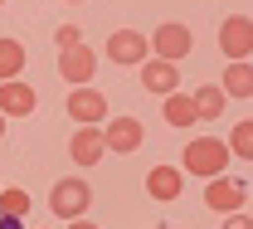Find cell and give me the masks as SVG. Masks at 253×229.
<instances>
[{
  "mask_svg": "<svg viewBox=\"0 0 253 229\" xmlns=\"http://www.w3.org/2000/svg\"><path fill=\"white\" fill-rule=\"evenodd\" d=\"M224 166H229L224 137H195V141H185V156H180V171H185V176L214 181V176H224Z\"/></svg>",
  "mask_w": 253,
  "mask_h": 229,
  "instance_id": "cell-1",
  "label": "cell"
},
{
  "mask_svg": "<svg viewBox=\"0 0 253 229\" xmlns=\"http://www.w3.org/2000/svg\"><path fill=\"white\" fill-rule=\"evenodd\" d=\"M88 205H93V185H88V181H78V176H73V181H54V190H49V210H54L59 220H68V225L83 220Z\"/></svg>",
  "mask_w": 253,
  "mask_h": 229,
  "instance_id": "cell-2",
  "label": "cell"
},
{
  "mask_svg": "<svg viewBox=\"0 0 253 229\" xmlns=\"http://www.w3.org/2000/svg\"><path fill=\"white\" fill-rule=\"evenodd\" d=\"M146 44L156 49L161 64H180L190 49H195V34H190V25L170 20V25H156V34H146Z\"/></svg>",
  "mask_w": 253,
  "mask_h": 229,
  "instance_id": "cell-3",
  "label": "cell"
},
{
  "mask_svg": "<svg viewBox=\"0 0 253 229\" xmlns=\"http://www.w3.org/2000/svg\"><path fill=\"white\" fill-rule=\"evenodd\" d=\"M219 49H224V59L229 64H244L253 54V20L249 15H229L219 25Z\"/></svg>",
  "mask_w": 253,
  "mask_h": 229,
  "instance_id": "cell-4",
  "label": "cell"
},
{
  "mask_svg": "<svg viewBox=\"0 0 253 229\" xmlns=\"http://www.w3.org/2000/svg\"><path fill=\"white\" fill-rule=\"evenodd\" d=\"M107 59H112V64H126V68H141L146 59H151V44H146L141 30H112V39H107Z\"/></svg>",
  "mask_w": 253,
  "mask_h": 229,
  "instance_id": "cell-5",
  "label": "cell"
},
{
  "mask_svg": "<svg viewBox=\"0 0 253 229\" xmlns=\"http://www.w3.org/2000/svg\"><path fill=\"white\" fill-rule=\"evenodd\" d=\"M244 200H249V185H244V181L214 176V181L205 185V205H210L214 215H244Z\"/></svg>",
  "mask_w": 253,
  "mask_h": 229,
  "instance_id": "cell-6",
  "label": "cell"
},
{
  "mask_svg": "<svg viewBox=\"0 0 253 229\" xmlns=\"http://www.w3.org/2000/svg\"><path fill=\"white\" fill-rule=\"evenodd\" d=\"M68 117H73L78 127H102V122H107V98H102L97 88H73V93H68Z\"/></svg>",
  "mask_w": 253,
  "mask_h": 229,
  "instance_id": "cell-7",
  "label": "cell"
},
{
  "mask_svg": "<svg viewBox=\"0 0 253 229\" xmlns=\"http://www.w3.org/2000/svg\"><path fill=\"white\" fill-rule=\"evenodd\" d=\"M141 137H146V132H141L136 117H107V122H102V146H107V151H117V156L136 151V146H141Z\"/></svg>",
  "mask_w": 253,
  "mask_h": 229,
  "instance_id": "cell-8",
  "label": "cell"
},
{
  "mask_svg": "<svg viewBox=\"0 0 253 229\" xmlns=\"http://www.w3.org/2000/svg\"><path fill=\"white\" fill-rule=\"evenodd\" d=\"M59 73L73 83V88H88V83H93V73H97V54L88 49V44L63 49V54H59Z\"/></svg>",
  "mask_w": 253,
  "mask_h": 229,
  "instance_id": "cell-9",
  "label": "cell"
},
{
  "mask_svg": "<svg viewBox=\"0 0 253 229\" xmlns=\"http://www.w3.org/2000/svg\"><path fill=\"white\" fill-rule=\"evenodd\" d=\"M136 73H141V88H146V93H161V98L180 93V64H161V59H146V64L136 68Z\"/></svg>",
  "mask_w": 253,
  "mask_h": 229,
  "instance_id": "cell-10",
  "label": "cell"
},
{
  "mask_svg": "<svg viewBox=\"0 0 253 229\" xmlns=\"http://www.w3.org/2000/svg\"><path fill=\"white\" fill-rule=\"evenodd\" d=\"M185 190V171L180 166H151L146 171V195L151 200H175Z\"/></svg>",
  "mask_w": 253,
  "mask_h": 229,
  "instance_id": "cell-11",
  "label": "cell"
},
{
  "mask_svg": "<svg viewBox=\"0 0 253 229\" xmlns=\"http://www.w3.org/2000/svg\"><path fill=\"white\" fill-rule=\"evenodd\" d=\"M34 102H39V93H34L30 83H0V117H30Z\"/></svg>",
  "mask_w": 253,
  "mask_h": 229,
  "instance_id": "cell-12",
  "label": "cell"
},
{
  "mask_svg": "<svg viewBox=\"0 0 253 229\" xmlns=\"http://www.w3.org/2000/svg\"><path fill=\"white\" fill-rule=\"evenodd\" d=\"M68 156L78 166H97L107 156V146H102V127H78V137L68 141Z\"/></svg>",
  "mask_w": 253,
  "mask_h": 229,
  "instance_id": "cell-13",
  "label": "cell"
},
{
  "mask_svg": "<svg viewBox=\"0 0 253 229\" xmlns=\"http://www.w3.org/2000/svg\"><path fill=\"white\" fill-rule=\"evenodd\" d=\"M219 93L224 98H253V64H224V78H219Z\"/></svg>",
  "mask_w": 253,
  "mask_h": 229,
  "instance_id": "cell-14",
  "label": "cell"
},
{
  "mask_svg": "<svg viewBox=\"0 0 253 229\" xmlns=\"http://www.w3.org/2000/svg\"><path fill=\"white\" fill-rule=\"evenodd\" d=\"M190 102H195V112H200V117H205V122H214V117H219L224 112V93H219V83H205V88H195V93H190Z\"/></svg>",
  "mask_w": 253,
  "mask_h": 229,
  "instance_id": "cell-15",
  "label": "cell"
},
{
  "mask_svg": "<svg viewBox=\"0 0 253 229\" xmlns=\"http://www.w3.org/2000/svg\"><path fill=\"white\" fill-rule=\"evenodd\" d=\"M25 68V44L20 39H0V83H15Z\"/></svg>",
  "mask_w": 253,
  "mask_h": 229,
  "instance_id": "cell-16",
  "label": "cell"
},
{
  "mask_svg": "<svg viewBox=\"0 0 253 229\" xmlns=\"http://www.w3.org/2000/svg\"><path fill=\"white\" fill-rule=\"evenodd\" d=\"M166 122H170V127H195V122H200L190 93H170V98H166Z\"/></svg>",
  "mask_w": 253,
  "mask_h": 229,
  "instance_id": "cell-17",
  "label": "cell"
},
{
  "mask_svg": "<svg viewBox=\"0 0 253 229\" xmlns=\"http://www.w3.org/2000/svg\"><path fill=\"white\" fill-rule=\"evenodd\" d=\"M224 146H229V156L253 161V122H239V127H234V137H224Z\"/></svg>",
  "mask_w": 253,
  "mask_h": 229,
  "instance_id": "cell-18",
  "label": "cell"
},
{
  "mask_svg": "<svg viewBox=\"0 0 253 229\" xmlns=\"http://www.w3.org/2000/svg\"><path fill=\"white\" fill-rule=\"evenodd\" d=\"M0 215L5 220H25L30 215V195L25 190H0Z\"/></svg>",
  "mask_w": 253,
  "mask_h": 229,
  "instance_id": "cell-19",
  "label": "cell"
},
{
  "mask_svg": "<svg viewBox=\"0 0 253 229\" xmlns=\"http://www.w3.org/2000/svg\"><path fill=\"white\" fill-rule=\"evenodd\" d=\"M54 44H59V54H63V49H78L83 39H78V30H73V25H59V30H54Z\"/></svg>",
  "mask_w": 253,
  "mask_h": 229,
  "instance_id": "cell-20",
  "label": "cell"
},
{
  "mask_svg": "<svg viewBox=\"0 0 253 229\" xmlns=\"http://www.w3.org/2000/svg\"><path fill=\"white\" fill-rule=\"evenodd\" d=\"M219 229H253V220H249V215H229Z\"/></svg>",
  "mask_w": 253,
  "mask_h": 229,
  "instance_id": "cell-21",
  "label": "cell"
},
{
  "mask_svg": "<svg viewBox=\"0 0 253 229\" xmlns=\"http://www.w3.org/2000/svg\"><path fill=\"white\" fill-rule=\"evenodd\" d=\"M0 229H25V225H20V220H5V215H0Z\"/></svg>",
  "mask_w": 253,
  "mask_h": 229,
  "instance_id": "cell-22",
  "label": "cell"
},
{
  "mask_svg": "<svg viewBox=\"0 0 253 229\" xmlns=\"http://www.w3.org/2000/svg\"><path fill=\"white\" fill-rule=\"evenodd\" d=\"M68 229H97V225H93V220H73Z\"/></svg>",
  "mask_w": 253,
  "mask_h": 229,
  "instance_id": "cell-23",
  "label": "cell"
},
{
  "mask_svg": "<svg viewBox=\"0 0 253 229\" xmlns=\"http://www.w3.org/2000/svg\"><path fill=\"white\" fill-rule=\"evenodd\" d=\"M0 141H5V117H0Z\"/></svg>",
  "mask_w": 253,
  "mask_h": 229,
  "instance_id": "cell-24",
  "label": "cell"
},
{
  "mask_svg": "<svg viewBox=\"0 0 253 229\" xmlns=\"http://www.w3.org/2000/svg\"><path fill=\"white\" fill-rule=\"evenodd\" d=\"M0 190H5V185H0Z\"/></svg>",
  "mask_w": 253,
  "mask_h": 229,
  "instance_id": "cell-25",
  "label": "cell"
},
{
  "mask_svg": "<svg viewBox=\"0 0 253 229\" xmlns=\"http://www.w3.org/2000/svg\"><path fill=\"white\" fill-rule=\"evenodd\" d=\"M0 5H5V0H0Z\"/></svg>",
  "mask_w": 253,
  "mask_h": 229,
  "instance_id": "cell-26",
  "label": "cell"
}]
</instances>
